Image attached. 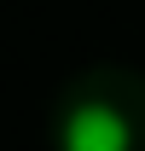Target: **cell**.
<instances>
[{
  "label": "cell",
  "instance_id": "obj_1",
  "mask_svg": "<svg viewBox=\"0 0 145 151\" xmlns=\"http://www.w3.org/2000/svg\"><path fill=\"white\" fill-rule=\"evenodd\" d=\"M64 151H128V122L110 105L87 99L64 116Z\"/></svg>",
  "mask_w": 145,
  "mask_h": 151
}]
</instances>
